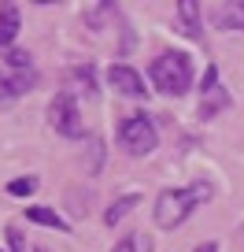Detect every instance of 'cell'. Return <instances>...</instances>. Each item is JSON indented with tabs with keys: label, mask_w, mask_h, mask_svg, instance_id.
<instances>
[{
	"label": "cell",
	"mask_w": 244,
	"mask_h": 252,
	"mask_svg": "<svg viewBox=\"0 0 244 252\" xmlns=\"http://www.w3.org/2000/svg\"><path fill=\"white\" fill-rule=\"evenodd\" d=\"M211 193H215L211 182H192L185 189H163L156 197V226H163V230L181 226L204 200H211Z\"/></svg>",
	"instance_id": "6da1fadb"
},
{
	"label": "cell",
	"mask_w": 244,
	"mask_h": 252,
	"mask_svg": "<svg viewBox=\"0 0 244 252\" xmlns=\"http://www.w3.org/2000/svg\"><path fill=\"white\" fill-rule=\"evenodd\" d=\"M152 86L166 96H185L192 86V60L185 52H163L152 60V71H148Z\"/></svg>",
	"instance_id": "7a4b0ae2"
},
{
	"label": "cell",
	"mask_w": 244,
	"mask_h": 252,
	"mask_svg": "<svg viewBox=\"0 0 244 252\" xmlns=\"http://www.w3.org/2000/svg\"><path fill=\"white\" fill-rule=\"evenodd\" d=\"M118 145H122L130 156H148V152H156L159 134H156V126H152V119L148 115H126L118 123Z\"/></svg>",
	"instance_id": "3957f363"
},
{
	"label": "cell",
	"mask_w": 244,
	"mask_h": 252,
	"mask_svg": "<svg viewBox=\"0 0 244 252\" xmlns=\"http://www.w3.org/2000/svg\"><path fill=\"white\" fill-rule=\"evenodd\" d=\"M48 123L55 126V134H63V137H81L78 104H74V96L67 93V89L52 96V104H48Z\"/></svg>",
	"instance_id": "277c9868"
},
{
	"label": "cell",
	"mask_w": 244,
	"mask_h": 252,
	"mask_svg": "<svg viewBox=\"0 0 244 252\" xmlns=\"http://www.w3.org/2000/svg\"><path fill=\"white\" fill-rule=\"evenodd\" d=\"M108 82H111V89L122 93V96H144V93H148L144 78L134 71V67H126V63H111V67H108Z\"/></svg>",
	"instance_id": "5b68a950"
},
{
	"label": "cell",
	"mask_w": 244,
	"mask_h": 252,
	"mask_svg": "<svg viewBox=\"0 0 244 252\" xmlns=\"http://www.w3.org/2000/svg\"><path fill=\"white\" fill-rule=\"evenodd\" d=\"M200 89H204V100H200V115H215L218 108H226V104H229V96L222 93V86H218V67H215V63L204 71V86H200Z\"/></svg>",
	"instance_id": "8992f818"
},
{
	"label": "cell",
	"mask_w": 244,
	"mask_h": 252,
	"mask_svg": "<svg viewBox=\"0 0 244 252\" xmlns=\"http://www.w3.org/2000/svg\"><path fill=\"white\" fill-rule=\"evenodd\" d=\"M33 89V71H0V108Z\"/></svg>",
	"instance_id": "52a82bcc"
},
{
	"label": "cell",
	"mask_w": 244,
	"mask_h": 252,
	"mask_svg": "<svg viewBox=\"0 0 244 252\" xmlns=\"http://www.w3.org/2000/svg\"><path fill=\"white\" fill-rule=\"evenodd\" d=\"M23 30V15H19V4H0V48H11V41Z\"/></svg>",
	"instance_id": "ba28073f"
},
{
	"label": "cell",
	"mask_w": 244,
	"mask_h": 252,
	"mask_svg": "<svg viewBox=\"0 0 244 252\" xmlns=\"http://www.w3.org/2000/svg\"><path fill=\"white\" fill-rule=\"evenodd\" d=\"M215 26H222V30H244V0L215 4Z\"/></svg>",
	"instance_id": "9c48e42d"
},
{
	"label": "cell",
	"mask_w": 244,
	"mask_h": 252,
	"mask_svg": "<svg viewBox=\"0 0 244 252\" xmlns=\"http://www.w3.org/2000/svg\"><path fill=\"white\" fill-rule=\"evenodd\" d=\"M137 204H141V193H126V197H118L115 204H111L108 212H104V222H108V226H115V222H122V219H126V215L134 212Z\"/></svg>",
	"instance_id": "30bf717a"
},
{
	"label": "cell",
	"mask_w": 244,
	"mask_h": 252,
	"mask_svg": "<svg viewBox=\"0 0 244 252\" xmlns=\"http://www.w3.org/2000/svg\"><path fill=\"white\" fill-rule=\"evenodd\" d=\"M178 15H181V30L189 37H200V4L196 0H178Z\"/></svg>",
	"instance_id": "8fae6325"
},
{
	"label": "cell",
	"mask_w": 244,
	"mask_h": 252,
	"mask_svg": "<svg viewBox=\"0 0 244 252\" xmlns=\"http://www.w3.org/2000/svg\"><path fill=\"white\" fill-rule=\"evenodd\" d=\"M26 219L41 222V226H52V230H63V234H67V219H63V215H55L52 208H37V204H33V208H26Z\"/></svg>",
	"instance_id": "7c38bea8"
},
{
	"label": "cell",
	"mask_w": 244,
	"mask_h": 252,
	"mask_svg": "<svg viewBox=\"0 0 244 252\" xmlns=\"http://www.w3.org/2000/svg\"><path fill=\"white\" fill-rule=\"evenodd\" d=\"M152 249H156V245H152V237L144 234V230H137V234H126L111 252H152Z\"/></svg>",
	"instance_id": "4fadbf2b"
},
{
	"label": "cell",
	"mask_w": 244,
	"mask_h": 252,
	"mask_svg": "<svg viewBox=\"0 0 244 252\" xmlns=\"http://www.w3.org/2000/svg\"><path fill=\"white\" fill-rule=\"evenodd\" d=\"M4 63H8L11 71H30V52H23V48H8V52H4Z\"/></svg>",
	"instance_id": "5bb4252c"
},
{
	"label": "cell",
	"mask_w": 244,
	"mask_h": 252,
	"mask_svg": "<svg viewBox=\"0 0 244 252\" xmlns=\"http://www.w3.org/2000/svg\"><path fill=\"white\" fill-rule=\"evenodd\" d=\"M8 193L11 197H30V193H37V178H11Z\"/></svg>",
	"instance_id": "9a60e30c"
},
{
	"label": "cell",
	"mask_w": 244,
	"mask_h": 252,
	"mask_svg": "<svg viewBox=\"0 0 244 252\" xmlns=\"http://www.w3.org/2000/svg\"><path fill=\"white\" fill-rule=\"evenodd\" d=\"M71 78L85 82V89H89V93H96V86H93V67H89V63H85V67H74V71H71Z\"/></svg>",
	"instance_id": "2e32d148"
},
{
	"label": "cell",
	"mask_w": 244,
	"mask_h": 252,
	"mask_svg": "<svg viewBox=\"0 0 244 252\" xmlns=\"http://www.w3.org/2000/svg\"><path fill=\"white\" fill-rule=\"evenodd\" d=\"M8 241H11V252H26V237L15 226H8Z\"/></svg>",
	"instance_id": "e0dca14e"
},
{
	"label": "cell",
	"mask_w": 244,
	"mask_h": 252,
	"mask_svg": "<svg viewBox=\"0 0 244 252\" xmlns=\"http://www.w3.org/2000/svg\"><path fill=\"white\" fill-rule=\"evenodd\" d=\"M196 252H215V245L207 241V245H196Z\"/></svg>",
	"instance_id": "ac0fdd59"
}]
</instances>
